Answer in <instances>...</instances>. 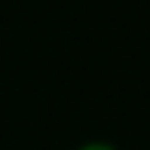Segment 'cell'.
Masks as SVG:
<instances>
[{
	"label": "cell",
	"instance_id": "obj_1",
	"mask_svg": "<svg viewBox=\"0 0 150 150\" xmlns=\"http://www.w3.org/2000/svg\"><path fill=\"white\" fill-rule=\"evenodd\" d=\"M80 150H117L113 144H104V141H92V144H83Z\"/></svg>",
	"mask_w": 150,
	"mask_h": 150
}]
</instances>
